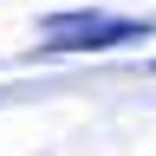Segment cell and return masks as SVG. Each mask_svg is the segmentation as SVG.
Returning <instances> with one entry per match:
<instances>
[{
    "instance_id": "6da1fadb",
    "label": "cell",
    "mask_w": 156,
    "mask_h": 156,
    "mask_svg": "<svg viewBox=\"0 0 156 156\" xmlns=\"http://www.w3.org/2000/svg\"><path fill=\"white\" fill-rule=\"evenodd\" d=\"M143 33H150L143 20H124V13H52L39 20V52H104V46H130Z\"/></svg>"
}]
</instances>
